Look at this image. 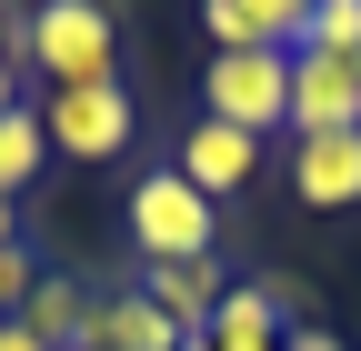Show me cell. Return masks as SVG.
<instances>
[{"label": "cell", "instance_id": "obj_1", "mask_svg": "<svg viewBox=\"0 0 361 351\" xmlns=\"http://www.w3.org/2000/svg\"><path fill=\"white\" fill-rule=\"evenodd\" d=\"M111 51H121V20L101 0H40L20 70H40L51 91H90V80H111Z\"/></svg>", "mask_w": 361, "mask_h": 351}, {"label": "cell", "instance_id": "obj_2", "mask_svg": "<svg viewBox=\"0 0 361 351\" xmlns=\"http://www.w3.org/2000/svg\"><path fill=\"white\" fill-rule=\"evenodd\" d=\"M130 241H141V261H211L221 251V211L161 161V171L130 181Z\"/></svg>", "mask_w": 361, "mask_h": 351}, {"label": "cell", "instance_id": "obj_3", "mask_svg": "<svg viewBox=\"0 0 361 351\" xmlns=\"http://www.w3.org/2000/svg\"><path fill=\"white\" fill-rule=\"evenodd\" d=\"M201 121H231L251 141L291 130V61L281 51H211L201 70Z\"/></svg>", "mask_w": 361, "mask_h": 351}, {"label": "cell", "instance_id": "obj_4", "mask_svg": "<svg viewBox=\"0 0 361 351\" xmlns=\"http://www.w3.org/2000/svg\"><path fill=\"white\" fill-rule=\"evenodd\" d=\"M40 130H51V151H71V161H121L130 130H141V111H130L121 80H90V91H40Z\"/></svg>", "mask_w": 361, "mask_h": 351}, {"label": "cell", "instance_id": "obj_5", "mask_svg": "<svg viewBox=\"0 0 361 351\" xmlns=\"http://www.w3.org/2000/svg\"><path fill=\"white\" fill-rule=\"evenodd\" d=\"M361 130V61L341 51H291V141Z\"/></svg>", "mask_w": 361, "mask_h": 351}, {"label": "cell", "instance_id": "obj_6", "mask_svg": "<svg viewBox=\"0 0 361 351\" xmlns=\"http://www.w3.org/2000/svg\"><path fill=\"white\" fill-rule=\"evenodd\" d=\"M130 291H141L180 341H201L211 312L231 301V271H221V251H211V261H141V281H130Z\"/></svg>", "mask_w": 361, "mask_h": 351}, {"label": "cell", "instance_id": "obj_7", "mask_svg": "<svg viewBox=\"0 0 361 351\" xmlns=\"http://www.w3.org/2000/svg\"><path fill=\"white\" fill-rule=\"evenodd\" d=\"M171 171H180V181H191V191L221 211L231 191H251V181H261V141H251V130H231V121H191Z\"/></svg>", "mask_w": 361, "mask_h": 351}, {"label": "cell", "instance_id": "obj_8", "mask_svg": "<svg viewBox=\"0 0 361 351\" xmlns=\"http://www.w3.org/2000/svg\"><path fill=\"white\" fill-rule=\"evenodd\" d=\"M311 0H211V51H301Z\"/></svg>", "mask_w": 361, "mask_h": 351}, {"label": "cell", "instance_id": "obj_9", "mask_svg": "<svg viewBox=\"0 0 361 351\" xmlns=\"http://www.w3.org/2000/svg\"><path fill=\"white\" fill-rule=\"evenodd\" d=\"M291 191H301L311 211H361V130L291 141Z\"/></svg>", "mask_w": 361, "mask_h": 351}, {"label": "cell", "instance_id": "obj_10", "mask_svg": "<svg viewBox=\"0 0 361 351\" xmlns=\"http://www.w3.org/2000/svg\"><path fill=\"white\" fill-rule=\"evenodd\" d=\"M80 351H180V331L151 312L141 291H90V341Z\"/></svg>", "mask_w": 361, "mask_h": 351}, {"label": "cell", "instance_id": "obj_11", "mask_svg": "<svg viewBox=\"0 0 361 351\" xmlns=\"http://www.w3.org/2000/svg\"><path fill=\"white\" fill-rule=\"evenodd\" d=\"M20 331H30V341H51V351H80V341H90V281L40 271L30 301H20Z\"/></svg>", "mask_w": 361, "mask_h": 351}, {"label": "cell", "instance_id": "obj_12", "mask_svg": "<svg viewBox=\"0 0 361 351\" xmlns=\"http://www.w3.org/2000/svg\"><path fill=\"white\" fill-rule=\"evenodd\" d=\"M40 161H51V130H40V101H20L11 121H0V201H11V211L40 181Z\"/></svg>", "mask_w": 361, "mask_h": 351}, {"label": "cell", "instance_id": "obj_13", "mask_svg": "<svg viewBox=\"0 0 361 351\" xmlns=\"http://www.w3.org/2000/svg\"><path fill=\"white\" fill-rule=\"evenodd\" d=\"M301 51H341V61H361V0H311Z\"/></svg>", "mask_w": 361, "mask_h": 351}, {"label": "cell", "instance_id": "obj_14", "mask_svg": "<svg viewBox=\"0 0 361 351\" xmlns=\"http://www.w3.org/2000/svg\"><path fill=\"white\" fill-rule=\"evenodd\" d=\"M30 281H40V261L11 241V251H0V321H20V301H30Z\"/></svg>", "mask_w": 361, "mask_h": 351}, {"label": "cell", "instance_id": "obj_15", "mask_svg": "<svg viewBox=\"0 0 361 351\" xmlns=\"http://www.w3.org/2000/svg\"><path fill=\"white\" fill-rule=\"evenodd\" d=\"M281 351H341V341H331V331H311V321H291V341H281Z\"/></svg>", "mask_w": 361, "mask_h": 351}, {"label": "cell", "instance_id": "obj_16", "mask_svg": "<svg viewBox=\"0 0 361 351\" xmlns=\"http://www.w3.org/2000/svg\"><path fill=\"white\" fill-rule=\"evenodd\" d=\"M20 111V61H0V121Z\"/></svg>", "mask_w": 361, "mask_h": 351}, {"label": "cell", "instance_id": "obj_17", "mask_svg": "<svg viewBox=\"0 0 361 351\" xmlns=\"http://www.w3.org/2000/svg\"><path fill=\"white\" fill-rule=\"evenodd\" d=\"M0 351H51V341H30L20 321H0Z\"/></svg>", "mask_w": 361, "mask_h": 351}, {"label": "cell", "instance_id": "obj_18", "mask_svg": "<svg viewBox=\"0 0 361 351\" xmlns=\"http://www.w3.org/2000/svg\"><path fill=\"white\" fill-rule=\"evenodd\" d=\"M11 221H20V211H11V201H0V251H11Z\"/></svg>", "mask_w": 361, "mask_h": 351}, {"label": "cell", "instance_id": "obj_19", "mask_svg": "<svg viewBox=\"0 0 361 351\" xmlns=\"http://www.w3.org/2000/svg\"><path fill=\"white\" fill-rule=\"evenodd\" d=\"M180 351H201V341H180Z\"/></svg>", "mask_w": 361, "mask_h": 351}]
</instances>
